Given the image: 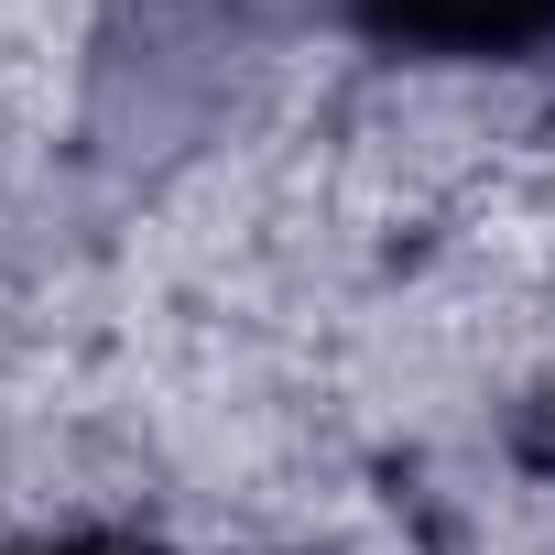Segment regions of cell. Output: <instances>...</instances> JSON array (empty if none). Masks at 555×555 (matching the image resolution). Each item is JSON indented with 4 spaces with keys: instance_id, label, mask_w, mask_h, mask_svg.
Returning <instances> with one entry per match:
<instances>
[{
    "instance_id": "1",
    "label": "cell",
    "mask_w": 555,
    "mask_h": 555,
    "mask_svg": "<svg viewBox=\"0 0 555 555\" xmlns=\"http://www.w3.org/2000/svg\"><path fill=\"white\" fill-rule=\"evenodd\" d=\"M338 12L403 55H468V66L555 44V0H338Z\"/></svg>"
},
{
    "instance_id": "2",
    "label": "cell",
    "mask_w": 555,
    "mask_h": 555,
    "mask_svg": "<svg viewBox=\"0 0 555 555\" xmlns=\"http://www.w3.org/2000/svg\"><path fill=\"white\" fill-rule=\"evenodd\" d=\"M23 555H120V544H99V533H44V544H23Z\"/></svg>"
}]
</instances>
